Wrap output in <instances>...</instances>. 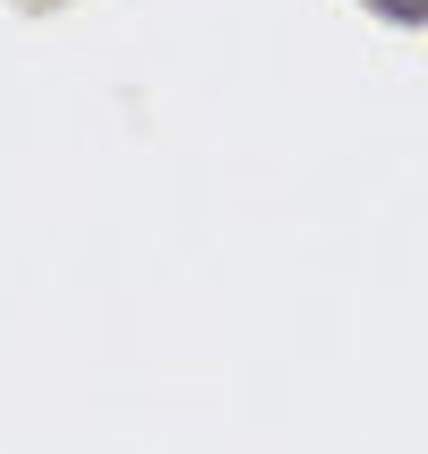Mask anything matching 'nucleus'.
<instances>
[{"label":"nucleus","instance_id":"obj_1","mask_svg":"<svg viewBox=\"0 0 428 454\" xmlns=\"http://www.w3.org/2000/svg\"><path fill=\"white\" fill-rule=\"evenodd\" d=\"M377 26H403V35H428V0H360Z\"/></svg>","mask_w":428,"mask_h":454},{"label":"nucleus","instance_id":"obj_2","mask_svg":"<svg viewBox=\"0 0 428 454\" xmlns=\"http://www.w3.org/2000/svg\"><path fill=\"white\" fill-rule=\"evenodd\" d=\"M26 18H51V9H69V0H18Z\"/></svg>","mask_w":428,"mask_h":454}]
</instances>
